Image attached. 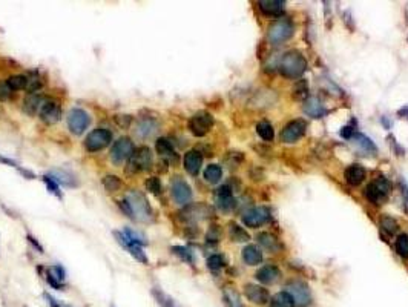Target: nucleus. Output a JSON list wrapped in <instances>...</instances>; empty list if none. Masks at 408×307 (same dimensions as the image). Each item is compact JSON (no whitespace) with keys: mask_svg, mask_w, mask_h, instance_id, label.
Listing matches in <instances>:
<instances>
[{"mask_svg":"<svg viewBox=\"0 0 408 307\" xmlns=\"http://www.w3.org/2000/svg\"><path fill=\"white\" fill-rule=\"evenodd\" d=\"M0 163H5V165H8V166H14V168H17V163H16V162H13V160H10V159H5V157H2V156H0Z\"/></svg>","mask_w":408,"mask_h":307,"instance_id":"nucleus-49","label":"nucleus"},{"mask_svg":"<svg viewBox=\"0 0 408 307\" xmlns=\"http://www.w3.org/2000/svg\"><path fill=\"white\" fill-rule=\"evenodd\" d=\"M42 106H43V98L38 94H29L23 101V109L31 116H34L37 111H40Z\"/></svg>","mask_w":408,"mask_h":307,"instance_id":"nucleus-26","label":"nucleus"},{"mask_svg":"<svg viewBox=\"0 0 408 307\" xmlns=\"http://www.w3.org/2000/svg\"><path fill=\"white\" fill-rule=\"evenodd\" d=\"M146 187L147 190H150L152 194H160L161 192V183L157 177H150L147 181H146Z\"/></svg>","mask_w":408,"mask_h":307,"instance_id":"nucleus-45","label":"nucleus"},{"mask_svg":"<svg viewBox=\"0 0 408 307\" xmlns=\"http://www.w3.org/2000/svg\"><path fill=\"white\" fill-rule=\"evenodd\" d=\"M285 292L292 296L295 307H307L312 302L310 289L301 280H293V281L287 283Z\"/></svg>","mask_w":408,"mask_h":307,"instance_id":"nucleus-5","label":"nucleus"},{"mask_svg":"<svg viewBox=\"0 0 408 307\" xmlns=\"http://www.w3.org/2000/svg\"><path fill=\"white\" fill-rule=\"evenodd\" d=\"M270 307H295V304L287 292H279L270 299Z\"/></svg>","mask_w":408,"mask_h":307,"instance_id":"nucleus-30","label":"nucleus"},{"mask_svg":"<svg viewBox=\"0 0 408 307\" xmlns=\"http://www.w3.org/2000/svg\"><path fill=\"white\" fill-rule=\"evenodd\" d=\"M244 295L247 296L249 301H252L253 304H258V305H264L270 301V295H269L267 289L257 286V284H247L244 287Z\"/></svg>","mask_w":408,"mask_h":307,"instance_id":"nucleus-15","label":"nucleus"},{"mask_svg":"<svg viewBox=\"0 0 408 307\" xmlns=\"http://www.w3.org/2000/svg\"><path fill=\"white\" fill-rule=\"evenodd\" d=\"M399 117H402V119H406L408 120V106H403L402 109H399Z\"/></svg>","mask_w":408,"mask_h":307,"instance_id":"nucleus-50","label":"nucleus"},{"mask_svg":"<svg viewBox=\"0 0 408 307\" xmlns=\"http://www.w3.org/2000/svg\"><path fill=\"white\" fill-rule=\"evenodd\" d=\"M212 126H214V117L209 112H206V111L196 112L189 120V129L196 137H204V135H206L211 131Z\"/></svg>","mask_w":408,"mask_h":307,"instance_id":"nucleus-6","label":"nucleus"},{"mask_svg":"<svg viewBox=\"0 0 408 307\" xmlns=\"http://www.w3.org/2000/svg\"><path fill=\"white\" fill-rule=\"evenodd\" d=\"M217 204L221 211H230L235 206V200H233L230 186L226 184L217 190Z\"/></svg>","mask_w":408,"mask_h":307,"instance_id":"nucleus-19","label":"nucleus"},{"mask_svg":"<svg viewBox=\"0 0 408 307\" xmlns=\"http://www.w3.org/2000/svg\"><path fill=\"white\" fill-rule=\"evenodd\" d=\"M295 32V25L290 19L282 17L279 20H275L267 31V39L273 45H279L285 40H289Z\"/></svg>","mask_w":408,"mask_h":307,"instance_id":"nucleus-3","label":"nucleus"},{"mask_svg":"<svg viewBox=\"0 0 408 307\" xmlns=\"http://www.w3.org/2000/svg\"><path fill=\"white\" fill-rule=\"evenodd\" d=\"M152 295H154V298L157 299V302L161 305V307H180L169 295H166L161 289L158 287H154L152 289Z\"/></svg>","mask_w":408,"mask_h":307,"instance_id":"nucleus-29","label":"nucleus"},{"mask_svg":"<svg viewBox=\"0 0 408 307\" xmlns=\"http://www.w3.org/2000/svg\"><path fill=\"white\" fill-rule=\"evenodd\" d=\"M103 186H105V189H106L108 192H115V190L120 189L121 181H120V178L115 177V175H106V177L103 178Z\"/></svg>","mask_w":408,"mask_h":307,"instance_id":"nucleus-40","label":"nucleus"},{"mask_svg":"<svg viewBox=\"0 0 408 307\" xmlns=\"http://www.w3.org/2000/svg\"><path fill=\"white\" fill-rule=\"evenodd\" d=\"M43 181H45V184H46V187H48V190L51 192V194H54L56 197H59V198H63V194L60 192V187H59V183L51 177V175H45L43 177Z\"/></svg>","mask_w":408,"mask_h":307,"instance_id":"nucleus-41","label":"nucleus"},{"mask_svg":"<svg viewBox=\"0 0 408 307\" xmlns=\"http://www.w3.org/2000/svg\"><path fill=\"white\" fill-rule=\"evenodd\" d=\"M91 125V117L86 111L83 109H72L68 116V126L71 129L72 134L80 135L85 132V129H88V126Z\"/></svg>","mask_w":408,"mask_h":307,"instance_id":"nucleus-10","label":"nucleus"},{"mask_svg":"<svg viewBox=\"0 0 408 307\" xmlns=\"http://www.w3.org/2000/svg\"><path fill=\"white\" fill-rule=\"evenodd\" d=\"M258 5L266 16H276L282 11L285 2H282V0H261Z\"/></svg>","mask_w":408,"mask_h":307,"instance_id":"nucleus-24","label":"nucleus"},{"mask_svg":"<svg viewBox=\"0 0 408 307\" xmlns=\"http://www.w3.org/2000/svg\"><path fill=\"white\" fill-rule=\"evenodd\" d=\"M132 152H134L132 141L128 137H121V138H118L114 143V146L111 149V160H112L114 165L120 166L123 162H126L128 159H131Z\"/></svg>","mask_w":408,"mask_h":307,"instance_id":"nucleus-9","label":"nucleus"},{"mask_svg":"<svg viewBox=\"0 0 408 307\" xmlns=\"http://www.w3.org/2000/svg\"><path fill=\"white\" fill-rule=\"evenodd\" d=\"M155 149H157V152L160 154V156H165V157L175 156L174 146H172V143L168 138H158L157 143H155Z\"/></svg>","mask_w":408,"mask_h":307,"instance_id":"nucleus-34","label":"nucleus"},{"mask_svg":"<svg viewBox=\"0 0 408 307\" xmlns=\"http://www.w3.org/2000/svg\"><path fill=\"white\" fill-rule=\"evenodd\" d=\"M51 177H53L59 184H63V186H68V187H71V186H77L78 183L74 180V177L71 175V174H68V172H65V171H54L53 174H51Z\"/></svg>","mask_w":408,"mask_h":307,"instance_id":"nucleus-32","label":"nucleus"},{"mask_svg":"<svg viewBox=\"0 0 408 307\" xmlns=\"http://www.w3.org/2000/svg\"><path fill=\"white\" fill-rule=\"evenodd\" d=\"M172 252L177 255V257H180L183 261H186V263H189V264L193 263V255H192V252H190L187 247H183V246H174V247H172Z\"/></svg>","mask_w":408,"mask_h":307,"instance_id":"nucleus-39","label":"nucleus"},{"mask_svg":"<svg viewBox=\"0 0 408 307\" xmlns=\"http://www.w3.org/2000/svg\"><path fill=\"white\" fill-rule=\"evenodd\" d=\"M281 278V272L276 266H264L257 272V280L263 284H275Z\"/></svg>","mask_w":408,"mask_h":307,"instance_id":"nucleus-21","label":"nucleus"},{"mask_svg":"<svg viewBox=\"0 0 408 307\" xmlns=\"http://www.w3.org/2000/svg\"><path fill=\"white\" fill-rule=\"evenodd\" d=\"M257 132H258V135H260L263 140H266V141H272L273 137H275V131H273V128H272V125H270L269 122H261V123H258V126H257Z\"/></svg>","mask_w":408,"mask_h":307,"instance_id":"nucleus-35","label":"nucleus"},{"mask_svg":"<svg viewBox=\"0 0 408 307\" xmlns=\"http://www.w3.org/2000/svg\"><path fill=\"white\" fill-rule=\"evenodd\" d=\"M399 186H400V194H402V198H403V203L406 206V211H408V186L403 180L399 181Z\"/></svg>","mask_w":408,"mask_h":307,"instance_id":"nucleus-46","label":"nucleus"},{"mask_svg":"<svg viewBox=\"0 0 408 307\" xmlns=\"http://www.w3.org/2000/svg\"><path fill=\"white\" fill-rule=\"evenodd\" d=\"M390 190H391L390 181L385 177H379V178H376L375 181H372L365 187L364 194H365V198L370 203H373V204H382L388 198Z\"/></svg>","mask_w":408,"mask_h":307,"instance_id":"nucleus-4","label":"nucleus"},{"mask_svg":"<svg viewBox=\"0 0 408 307\" xmlns=\"http://www.w3.org/2000/svg\"><path fill=\"white\" fill-rule=\"evenodd\" d=\"M242 260L249 266H257L263 261V252L258 249V246L249 244L242 249Z\"/></svg>","mask_w":408,"mask_h":307,"instance_id":"nucleus-22","label":"nucleus"},{"mask_svg":"<svg viewBox=\"0 0 408 307\" xmlns=\"http://www.w3.org/2000/svg\"><path fill=\"white\" fill-rule=\"evenodd\" d=\"M224 266V258L221 255H212V257L208 258V267L211 271H220Z\"/></svg>","mask_w":408,"mask_h":307,"instance_id":"nucleus-44","label":"nucleus"},{"mask_svg":"<svg viewBox=\"0 0 408 307\" xmlns=\"http://www.w3.org/2000/svg\"><path fill=\"white\" fill-rule=\"evenodd\" d=\"M114 237L117 238L118 244H121L123 247H126V249L129 250V253L132 255V257H134L135 260H138V261L143 263V264H147L149 260H147V257L144 255V252L141 250L140 244L132 243V241L125 235V232H114Z\"/></svg>","mask_w":408,"mask_h":307,"instance_id":"nucleus-14","label":"nucleus"},{"mask_svg":"<svg viewBox=\"0 0 408 307\" xmlns=\"http://www.w3.org/2000/svg\"><path fill=\"white\" fill-rule=\"evenodd\" d=\"M302 109H304L305 116H309L312 119H321V117H324L327 114L325 106L321 103L319 98H316V97H309L307 100H305Z\"/></svg>","mask_w":408,"mask_h":307,"instance_id":"nucleus-17","label":"nucleus"},{"mask_svg":"<svg viewBox=\"0 0 408 307\" xmlns=\"http://www.w3.org/2000/svg\"><path fill=\"white\" fill-rule=\"evenodd\" d=\"M60 114H62V109H60V105L54 100H48L43 103L42 109H40V119L48 123V125H53L56 122H59L60 119Z\"/></svg>","mask_w":408,"mask_h":307,"instance_id":"nucleus-16","label":"nucleus"},{"mask_svg":"<svg viewBox=\"0 0 408 307\" xmlns=\"http://www.w3.org/2000/svg\"><path fill=\"white\" fill-rule=\"evenodd\" d=\"M5 83L11 91H19V89H23L28 85V79L25 75H11L10 79H7Z\"/></svg>","mask_w":408,"mask_h":307,"instance_id":"nucleus-36","label":"nucleus"},{"mask_svg":"<svg viewBox=\"0 0 408 307\" xmlns=\"http://www.w3.org/2000/svg\"><path fill=\"white\" fill-rule=\"evenodd\" d=\"M278 68L282 75L289 79H298L301 77L305 69H307V60L304 59V56L296 49L287 51V53L281 57Z\"/></svg>","mask_w":408,"mask_h":307,"instance_id":"nucleus-2","label":"nucleus"},{"mask_svg":"<svg viewBox=\"0 0 408 307\" xmlns=\"http://www.w3.org/2000/svg\"><path fill=\"white\" fill-rule=\"evenodd\" d=\"M120 208L125 211V214L131 218H135L138 221H147L152 217V209L146 197L138 190H131L123 201H120Z\"/></svg>","mask_w":408,"mask_h":307,"instance_id":"nucleus-1","label":"nucleus"},{"mask_svg":"<svg viewBox=\"0 0 408 307\" xmlns=\"http://www.w3.org/2000/svg\"><path fill=\"white\" fill-rule=\"evenodd\" d=\"M381 226H382V229H384L385 232H388L390 235H394L396 231L399 229V224H397L396 220L391 218V217H382V218H381Z\"/></svg>","mask_w":408,"mask_h":307,"instance_id":"nucleus-43","label":"nucleus"},{"mask_svg":"<svg viewBox=\"0 0 408 307\" xmlns=\"http://www.w3.org/2000/svg\"><path fill=\"white\" fill-rule=\"evenodd\" d=\"M224 299H226V304L229 307H244L241 299H239V295L232 289V287H226L224 289Z\"/></svg>","mask_w":408,"mask_h":307,"instance_id":"nucleus-37","label":"nucleus"},{"mask_svg":"<svg viewBox=\"0 0 408 307\" xmlns=\"http://www.w3.org/2000/svg\"><path fill=\"white\" fill-rule=\"evenodd\" d=\"M152 166V154L150 149L146 146L134 149L131 160H129V171L140 172V171H149Z\"/></svg>","mask_w":408,"mask_h":307,"instance_id":"nucleus-7","label":"nucleus"},{"mask_svg":"<svg viewBox=\"0 0 408 307\" xmlns=\"http://www.w3.org/2000/svg\"><path fill=\"white\" fill-rule=\"evenodd\" d=\"M11 94V89L7 86V83H0V100H7Z\"/></svg>","mask_w":408,"mask_h":307,"instance_id":"nucleus-48","label":"nucleus"},{"mask_svg":"<svg viewBox=\"0 0 408 307\" xmlns=\"http://www.w3.org/2000/svg\"><path fill=\"white\" fill-rule=\"evenodd\" d=\"M341 137L342 138H345V140H350L353 135H354V129H353V126H350V125H347V126H344L342 129H341Z\"/></svg>","mask_w":408,"mask_h":307,"instance_id":"nucleus-47","label":"nucleus"},{"mask_svg":"<svg viewBox=\"0 0 408 307\" xmlns=\"http://www.w3.org/2000/svg\"><path fill=\"white\" fill-rule=\"evenodd\" d=\"M270 218V211L267 208H253L242 215V223L247 227H260Z\"/></svg>","mask_w":408,"mask_h":307,"instance_id":"nucleus-12","label":"nucleus"},{"mask_svg":"<svg viewBox=\"0 0 408 307\" xmlns=\"http://www.w3.org/2000/svg\"><path fill=\"white\" fill-rule=\"evenodd\" d=\"M345 181L351 186H359L365 178V169L359 165H351L344 172Z\"/></svg>","mask_w":408,"mask_h":307,"instance_id":"nucleus-20","label":"nucleus"},{"mask_svg":"<svg viewBox=\"0 0 408 307\" xmlns=\"http://www.w3.org/2000/svg\"><path fill=\"white\" fill-rule=\"evenodd\" d=\"M211 214H212V211L209 206H206V204H193V206H189L183 212L184 218H187V220H202V218L209 217Z\"/></svg>","mask_w":408,"mask_h":307,"instance_id":"nucleus-23","label":"nucleus"},{"mask_svg":"<svg viewBox=\"0 0 408 307\" xmlns=\"http://www.w3.org/2000/svg\"><path fill=\"white\" fill-rule=\"evenodd\" d=\"M111 141H112V134L108 129H95L86 137L85 147L89 152H97L109 146Z\"/></svg>","mask_w":408,"mask_h":307,"instance_id":"nucleus-8","label":"nucleus"},{"mask_svg":"<svg viewBox=\"0 0 408 307\" xmlns=\"http://www.w3.org/2000/svg\"><path fill=\"white\" fill-rule=\"evenodd\" d=\"M155 131V123H152V122H149V120H143L140 125H138V128H137V132H138V135L140 137H149L152 132Z\"/></svg>","mask_w":408,"mask_h":307,"instance_id":"nucleus-42","label":"nucleus"},{"mask_svg":"<svg viewBox=\"0 0 408 307\" xmlns=\"http://www.w3.org/2000/svg\"><path fill=\"white\" fill-rule=\"evenodd\" d=\"M48 283L56 287V289H62V283L65 280V271L60 266H51L48 269V277H46Z\"/></svg>","mask_w":408,"mask_h":307,"instance_id":"nucleus-25","label":"nucleus"},{"mask_svg":"<svg viewBox=\"0 0 408 307\" xmlns=\"http://www.w3.org/2000/svg\"><path fill=\"white\" fill-rule=\"evenodd\" d=\"M305 129H307V125L304 120H292L281 131V140L284 143H295L304 135Z\"/></svg>","mask_w":408,"mask_h":307,"instance_id":"nucleus-11","label":"nucleus"},{"mask_svg":"<svg viewBox=\"0 0 408 307\" xmlns=\"http://www.w3.org/2000/svg\"><path fill=\"white\" fill-rule=\"evenodd\" d=\"M258 241H260V244H261L263 247H266V249H269V250H272V252H278V250L282 249V244L278 241V238H276L275 235L269 234V232H263V234H260V235H258Z\"/></svg>","mask_w":408,"mask_h":307,"instance_id":"nucleus-27","label":"nucleus"},{"mask_svg":"<svg viewBox=\"0 0 408 307\" xmlns=\"http://www.w3.org/2000/svg\"><path fill=\"white\" fill-rule=\"evenodd\" d=\"M353 140H354V143L359 146V149H362V150H365V152H372V154H376L378 152V147H376V144L367 137V135H364V134H358V132H354V135L351 137Z\"/></svg>","mask_w":408,"mask_h":307,"instance_id":"nucleus-28","label":"nucleus"},{"mask_svg":"<svg viewBox=\"0 0 408 307\" xmlns=\"http://www.w3.org/2000/svg\"><path fill=\"white\" fill-rule=\"evenodd\" d=\"M53 307H62V305H57L56 302H53Z\"/></svg>","mask_w":408,"mask_h":307,"instance_id":"nucleus-51","label":"nucleus"},{"mask_svg":"<svg viewBox=\"0 0 408 307\" xmlns=\"http://www.w3.org/2000/svg\"><path fill=\"white\" fill-rule=\"evenodd\" d=\"M202 165V156L198 150H189L184 156V169L190 174V175H198L199 169Z\"/></svg>","mask_w":408,"mask_h":307,"instance_id":"nucleus-18","label":"nucleus"},{"mask_svg":"<svg viewBox=\"0 0 408 307\" xmlns=\"http://www.w3.org/2000/svg\"><path fill=\"white\" fill-rule=\"evenodd\" d=\"M221 177H223V169L218 165H209L206 168V171H204V178H206V181H209L212 184L220 183Z\"/></svg>","mask_w":408,"mask_h":307,"instance_id":"nucleus-31","label":"nucleus"},{"mask_svg":"<svg viewBox=\"0 0 408 307\" xmlns=\"http://www.w3.org/2000/svg\"><path fill=\"white\" fill-rule=\"evenodd\" d=\"M172 197L178 204H183L184 206V204H187L192 200V189L184 180H181L180 177H175L172 181Z\"/></svg>","mask_w":408,"mask_h":307,"instance_id":"nucleus-13","label":"nucleus"},{"mask_svg":"<svg viewBox=\"0 0 408 307\" xmlns=\"http://www.w3.org/2000/svg\"><path fill=\"white\" fill-rule=\"evenodd\" d=\"M396 249L397 253L403 258H408V235L406 234H400L396 240Z\"/></svg>","mask_w":408,"mask_h":307,"instance_id":"nucleus-38","label":"nucleus"},{"mask_svg":"<svg viewBox=\"0 0 408 307\" xmlns=\"http://www.w3.org/2000/svg\"><path fill=\"white\" fill-rule=\"evenodd\" d=\"M229 234H230V238H232L233 241H238V243H246V241L250 240L249 234H247L241 226H238V224H235V223H230V226H229Z\"/></svg>","mask_w":408,"mask_h":307,"instance_id":"nucleus-33","label":"nucleus"}]
</instances>
